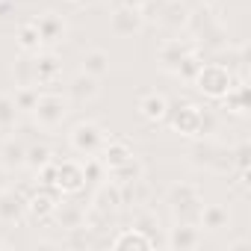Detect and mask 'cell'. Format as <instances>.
<instances>
[{"mask_svg":"<svg viewBox=\"0 0 251 251\" xmlns=\"http://www.w3.org/2000/svg\"><path fill=\"white\" fill-rule=\"evenodd\" d=\"M169 207L175 210L177 222H192L198 225V210H201V192L192 183H172L166 192Z\"/></svg>","mask_w":251,"mask_h":251,"instance_id":"cell-1","label":"cell"},{"mask_svg":"<svg viewBox=\"0 0 251 251\" xmlns=\"http://www.w3.org/2000/svg\"><path fill=\"white\" fill-rule=\"evenodd\" d=\"M33 118H36V124L42 130H56L68 118V100L59 92H42L39 103L33 106Z\"/></svg>","mask_w":251,"mask_h":251,"instance_id":"cell-2","label":"cell"},{"mask_svg":"<svg viewBox=\"0 0 251 251\" xmlns=\"http://www.w3.org/2000/svg\"><path fill=\"white\" fill-rule=\"evenodd\" d=\"M68 142H71V148L77 154L98 157L103 142H106V133L100 130V124H95V121H80V124H74V130L68 133Z\"/></svg>","mask_w":251,"mask_h":251,"instance_id":"cell-3","label":"cell"},{"mask_svg":"<svg viewBox=\"0 0 251 251\" xmlns=\"http://www.w3.org/2000/svg\"><path fill=\"white\" fill-rule=\"evenodd\" d=\"M204 95H210V98H225V92L230 89V83H233V77H230V71L225 68V65H219V62H201V68H198V74H195V80H192Z\"/></svg>","mask_w":251,"mask_h":251,"instance_id":"cell-4","label":"cell"},{"mask_svg":"<svg viewBox=\"0 0 251 251\" xmlns=\"http://www.w3.org/2000/svg\"><path fill=\"white\" fill-rule=\"evenodd\" d=\"M142 27H145V15H142V9H136V6L118 3V6L112 9V15H109V30H112L115 36H121V39L139 36Z\"/></svg>","mask_w":251,"mask_h":251,"instance_id":"cell-5","label":"cell"},{"mask_svg":"<svg viewBox=\"0 0 251 251\" xmlns=\"http://www.w3.org/2000/svg\"><path fill=\"white\" fill-rule=\"evenodd\" d=\"M53 186L74 195L86 186V175H83V166L74 163V160H62V163H53Z\"/></svg>","mask_w":251,"mask_h":251,"instance_id":"cell-6","label":"cell"},{"mask_svg":"<svg viewBox=\"0 0 251 251\" xmlns=\"http://www.w3.org/2000/svg\"><path fill=\"white\" fill-rule=\"evenodd\" d=\"M36 30H39V36H42V45H62L65 42V36H68V24H65V18L62 15H56V12H45V15H39L36 21Z\"/></svg>","mask_w":251,"mask_h":251,"instance_id":"cell-7","label":"cell"},{"mask_svg":"<svg viewBox=\"0 0 251 251\" xmlns=\"http://www.w3.org/2000/svg\"><path fill=\"white\" fill-rule=\"evenodd\" d=\"M24 216H27V195L6 186L0 192V222L3 225H18Z\"/></svg>","mask_w":251,"mask_h":251,"instance_id":"cell-8","label":"cell"},{"mask_svg":"<svg viewBox=\"0 0 251 251\" xmlns=\"http://www.w3.org/2000/svg\"><path fill=\"white\" fill-rule=\"evenodd\" d=\"M127 160H133L130 142H127V139H109V136H106V142H103V148H100V163L106 166V172L124 166Z\"/></svg>","mask_w":251,"mask_h":251,"instance_id":"cell-9","label":"cell"},{"mask_svg":"<svg viewBox=\"0 0 251 251\" xmlns=\"http://www.w3.org/2000/svg\"><path fill=\"white\" fill-rule=\"evenodd\" d=\"M227 225H230L227 207H222V204H201V210H198V227H201V230L219 233V230H225Z\"/></svg>","mask_w":251,"mask_h":251,"instance_id":"cell-10","label":"cell"},{"mask_svg":"<svg viewBox=\"0 0 251 251\" xmlns=\"http://www.w3.org/2000/svg\"><path fill=\"white\" fill-rule=\"evenodd\" d=\"M169 245H172V248H180V251L198 248V245H201V227L192 225V222H177V225L169 230Z\"/></svg>","mask_w":251,"mask_h":251,"instance_id":"cell-11","label":"cell"},{"mask_svg":"<svg viewBox=\"0 0 251 251\" xmlns=\"http://www.w3.org/2000/svg\"><path fill=\"white\" fill-rule=\"evenodd\" d=\"M121 204H124V198H121V186H115L112 180L103 183V186H98V192H95V198H92V207H95L98 213H103V216L118 213Z\"/></svg>","mask_w":251,"mask_h":251,"instance_id":"cell-12","label":"cell"},{"mask_svg":"<svg viewBox=\"0 0 251 251\" xmlns=\"http://www.w3.org/2000/svg\"><path fill=\"white\" fill-rule=\"evenodd\" d=\"M59 71H62V62H59L56 53H50V50H45V53L39 50L36 53V83L39 86H53Z\"/></svg>","mask_w":251,"mask_h":251,"instance_id":"cell-13","label":"cell"},{"mask_svg":"<svg viewBox=\"0 0 251 251\" xmlns=\"http://www.w3.org/2000/svg\"><path fill=\"white\" fill-rule=\"evenodd\" d=\"M157 21L172 27V30H180L189 21V9H186L183 0H163V9L157 12Z\"/></svg>","mask_w":251,"mask_h":251,"instance_id":"cell-14","label":"cell"},{"mask_svg":"<svg viewBox=\"0 0 251 251\" xmlns=\"http://www.w3.org/2000/svg\"><path fill=\"white\" fill-rule=\"evenodd\" d=\"M80 62H83V74H89V77H95V80H103V77L109 74V53H106L103 48L86 50Z\"/></svg>","mask_w":251,"mask_h":251,"instance_id":"cell-15","label":"cell"},{"mask_svg":"<svg viewBox=\"0 0 251 251\" xmlns=\"http://www.w3.org/2000/svg\"><path fill=\"white\" fill-rule=\"evenodd\" d=\"M100 80H95V77H89V74H77L74 80H71V86H68V95H71V100L74 103H86V100H95L98 98V92H100V86H98Z\"/></svg>","mask_w":251,"mask_h":251,"instance_id":"cell-16","label":"cell"},{"mask_svg":"<svg viewBox=\"0 0 251 251\" xmlns=\"http://www.w3.org/2000/svg\"><path fill=\"white\" fill-rule=\"evenodd\" d=\"M189 53H192L189 45H183L180 39H169V42L160 48V62H163L166 71H177V65H180Z\"/></svg>","mask_w":251,"mask_h":251,"instance_id":"cell-17","label":"cell"},{"mask_svg":"<svg viewBox=\"0 0 251 251\" xmlns=\"http://www.w3.org/2000/svg\"><path fill=\"white\" fill-rule=\"evenodd\" d=\"M198 124H201V109L198 106H192V103L177 106V115L172 118V127L175 130L189 133V136H198Z\"/></svg>","mask_w":251,"mask_h":251,"instance_id":"cell-18","label":"cell"},{"mask_svg":"<svg viewBox=\"0 0 251 251\" xmlns=\"http://www.w3.org/2000/svg\"><path fill=\"white\" fill-rule=\"evenodd\" d=\"M27 163V148L18 142V139H6L0 145V166L6 172H15V169H24Z\"/></svg>","mask_w":251,"mask_h":251,"instance_id":"cell-19","label":"cell"},{"mask_svg":"<svg viewBox=\"0 0 251 251\" xmlns=\"http://www.w3.org/2000/svg\"><path fill=\"white\" fill-rule=\"evenodd\" d=\"M53 207H56V198H53L50 192H45V189H39L36 195L27 198V216L36 219V222L50 219V216H53Z\"/></svg>","mask_w":251,"mask_h":251,"instance_id":"cell-20","label":"cell"},{"mask_svg":"<svg viewBox=\"0 0 251 251\" xmlns=\"http://www.w3.org/2000/svg\"><path fill=\"white\" fill-rule=\"evenodd\" d=\"M50 219H56L59 227H65V230H83V225H86V213L77 204H56Z\"/></svg>","mask_w":251,"mask_h":251,"instance_id":"cell-21","label":"cell"},{"mask_svg":"<svg viewBox=\"0 0 251 251\" xmlns=\"http://www.w3.org/2000/svg\"><path fill=\"white\" fill-rule=\"evenodd\" d=\"M139 112L148 121H163L169 115V100L163 95H157V92H148V95L139 98Z\"/></svg>","mask_w":251,"mask_h":251,"instance_id":"cell-22","label":"cell"},{"mask_svg":"<svg viewBox=\"0 0 251 251\" xmlns=\"http://www.w3.org/2000/svg\"><path fill=\"white\" fill-rule=\"evenodd\" d=\"M106 175L112 177V183H115V186H130V183H136V180L142 177V163L133 157V160L124 163V166H118V169H109Z\"/></svg>","mask_w":251,"mask_h":251,"instance_id":"cell-23","label":"cell"},{"mask_svg":"<svg viewBox=\"0 0 251 251\" xmlns=\"http://www.w3.org/2000/svg\"><path fill=\"white\" fill-rule=\"evenodd\" d=\"M151 245H154V239H151L145 230H139V227L121 230V233L112 239V248H151Z\"/></svg>","mask_w":251,"mask_h":251,"instance_id":"cell-24","label":"cell"},{"mask_svg":"<svg viewBox=\"0 0 251 251\" xmlns=\"http://www.w3.org/2000/svg\"><path fill=\"white\" fill-rule=\"evenodd\" d=\"M12 77H15V86H39V83H36V56L27 53V56L15 59Z\"/></svg>","mask_w":251,"mask_h":251,"instance_id":"cell-25","label":"cell"},{"mask_svg":"<svg viewBox=\"0 0 251 251\" xmlns=\"http://www.w3.org/2000/svg\"><path fill=\"white\" fill-rule=\"evenodd\" d=\"M18 48H21L24 53H39V50L45 48V45H42V36H39V30H36L33 21L18 30Z\"/></svg>","mask_w":251,"mask_h":251,"instance_id":"cell-26","label":"cell"},{"mask_svg":"<svg viewBox=\"0 0 251 251\" xmlns=\"http://www.w3.org/2000/svg\"><path fill=\"white\" fill-rule=\"evenodd\" d=\"M39 95H42L39 86H15L12 100H15V106H18L21 112H33V106L39 103Z\"/></svg>","mask_w":251,"mask_h":251,"instance_id":"cell-27","label":"cell"},{"mask_svg":"<svg viewBox=\"0 0 251 251\" xmlns=\"http://www.w3.org/2000/svg\"><path fill=\"white\" fill-rule=\"evenodd\" d=\"M48 163H53V151H50L48 145H33V148H27V163H24V166H27L30 172L39 175Z\"/></svg>","mask_w":251,"mask_h":251,"instance_id":"cell-28","label":"cell"},{"mask_svg":"<svg viewBox=\"0 0 251 251\" xmlns=\"http://www.w3.org/2000/svg\"><path fill=\"white\" fill-rule=\"evenodd\" d=\"M18 115H21V109L15 106L12 95H0V130H12L18 124Z\"/></svg>","mask_w":251,"mask_h":251,"instance_id":"cell-29","label":"cell"},{"mask_svg":"<svg viewBox=\"0 0 251 251\" xmlns=\"http://www.w3.org/2000/svg\"><path fill=\"white\" fill-rule=\"evenodd\" d=\"M245 98H248V89H245V86H236V89L230 86V89L225 92V109H230V112H236V115L245 112V109H248Z\"/></svg>","mask_w":251,"mask_h":251,"instance_id":"cell-30","label":"cell"},{"mask_svg":"<svg viewBox=\"0 0 251 251\" xmlns=\"http://www.w3.org/2000/svg\"><path fill=\"white\" fill-rule=\"evenodd\" d=\"M83 175H86V180H100V177L106 175V166L100 163V157H86Z\"/></svg>","mask_w":251,"mask_h":251,"instance_id":"cell-31","label":"cell"},{"mask_svg":"<svg viewBox=\"0 0 251 251\" xmlns=\"http://www.w3.org/2000/svg\"><path fill=\"white\" fill-rule=\"evenodd\" d=\"M121 3H127V6H136V9H145L151 0H121Z\"/></svg>","mask_w":251,"mask_h":251,"instance_id":"cell-32","label":"cell"},{"mask_svg":"<svg viewBox=\"0 0 251 251\" xmlns=\"http://www.w3.org/2000/svg\"><path fill=\"white\" fill-rule=\"evenodd\" d=\"M6 177H9V172H6L3 166H0V192H3V189L9 186V180H6Z\"/></svg>","mask_w":251,"mask_h":251,"instance_id":"cell-33","label":"cell"},{"mask_svg":"<svg viewBox=\"0 0 251 251\" xmlns=\"http://www.w3.org/2000/svg\"><path fill=\"white\" fill-rule=\"evenodd\" d=\"M201 3H204V6H216V3H219V0H201Z\"/></svg>","mask_w":251,"mask_h":251,"instance_id":"cell-34","label":"cell"},{"mask_svg":"<svg viewBox=\"0 0 251 251\" xmlns=\"http://www.w3.org/2000/svg\"><path fill=\"white\" fill-rule=\"evenodd\" d=\"M74 3H80V0H74Z\"/></svg>","mask_w":251,"mask_h":251,"instance_id":"cell-35","label":"cell"}]
</instances>
